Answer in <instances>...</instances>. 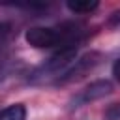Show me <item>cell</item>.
Wrapping results in <instances>:
<instances>
[{
	"label": "cell",
	"mask_w": 120,
	"mask_h": 120,
	"mask_svg": "<svg viewBox=\"0 0 120 120\" xmlns=\"http://www.w3.org/2000/svg\"><path fill=\"white\" fill-rule=\"evenodd\" d=\"M66 8L75 15H88L99 8V2L98 0H69L66 2Z\"/></svg>",
	"instance_id": "5"
},
{
	"label": "cell",
	"mask_w": 120,
	"mask_h": 120,
	"mask_svg": "<svg viewBox=\"0 0 120 120\" xmlns=\"http://www.w3.org/2000/svg\"><path fill=\"white\" fill-rule=\"evenodd\" d=\"M75 32L64 28H51V26H32L24 32V41L34 49H51L62 47L66 43H73Z\"/></svg>",
	"instance_id": "1"
},
{
	"label": "cell",
	"mask_w": 120,
	"mask_h": 120,
	"mask_svg": "<svg viewBox=\"0 0 120 120\" xmlns=\"http://www.w3.org/2000/svg\"><path fill=\"white\" fill-rule=\"evenodd\" d=\"M112 92V82L107 81V79H98V81H92L90 84H86L82 90H79L71 101H69V107L71 109H79L82 105H88L92 101H98L105 96H109Z\"/></svg>",
	"instance_id": "3"
},
{
	"label": "cell",
	"mask_w": 120,
	"mask_h": 120,
	"mask_svg": "<svg viewBox=\"0 0 120 120\" xmlns=\"http://www.w3.org/2000/svg\"><path fill=\"white\" fill-rule=\"evenodd\" d=\"M9 34H11V24L9 22H0V66L4 64V58H6Z\"/></svg>",
	"instance_id": "7"
},
{
	"label": "cell",
	"mask_w": 120,
	"mask_h": 120,
	"mask_svg": "<svg viewBox=\"0 0 120 120\" xmlns=\"http://www.w3.org/2000/svg\"><path fill=\"white\" fill-rule=\"evenodd\" d=\"M77 49H79V45H77V41H73V43H66V45H62L43 66H41V71L43 73H62V71H66L75 60H77Z\"/></svg>",
	"instance_id": "4"
},
{
	"label": "cell",
	"mask_w": 120,
	"mask_h": 120,
	"mask_svg": "<svg viewBox=\"0 0 120 120\" xmlns=\"http://www.w3.org/2000/svg\"><path fill=\"white\" fill-rule=\"evenodd\" d=\"M111 71H112V75H114V79L120 82V58H116L114 62H112V68H111Z\"/></svg>",
	"instance_id": "9"
},
{
	"label": "cell",
	"mask_w": 120,
	"mask_h": 120,
	"mask_svg": "<svg viewBox=\"0 0 120 120\" xmlns=\"http://www.w3.org/2000/svg\"><path fill=\"white\" fill-rule=\"evenodd\" d=\"M0 120H26V107L22 103H11L0 111Z\"/></svg>",
	"instance_id": "6"
},
{
	"label": "cell",
	"mask_w": 120,
	"mask_h": 120,
	"mask_svg": "<svg viewBox=\"0 0 120 120\" xmlns=\"http://www.w3.org/2000/svg\"><path fill=\"white\" fill-rule=\"evenodd\" d=\"M99 62H101V52L90 51V52L79 56L66 71H62V73L56 77L54 84H69V82H73V81H79V79L84 77L88 71H92Z\"/></svg>",
	"instance_id": "2"
},
{
	"label": "cell",
	"mask_w": 120,
	"mask_h": 120,
	"mask_svg": "<svg viewBox=\"0 0 120 120\" xmlns=\"http://www.w3.org/2000/svg\"><path fill=\"white\" fill-rule=\"evenodd\" d=\"M103 118L105 120H120V101L118 103H111L103 111Z\"/></svg>",
	"instance_id": "8"
}]
</instances>
